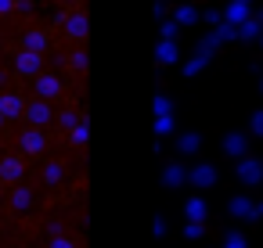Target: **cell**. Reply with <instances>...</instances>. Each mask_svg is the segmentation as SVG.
I'll return each instance as SVG.
<instances>
[{"label": "cell", "instance_id": "1", "mask_svg": "<svg viewBox=\"0 0 263 248\" xmlns=\"http://www.w3.org/2000/svg\"><path fill=\"white\" fill-rule=\"evenodd\" d=\"M15 72H18V79H36V76L44 72V54L22 51V54L15 58Z\"/></svg>", "mask_w": 263, "mask_h": 248}, {"label": "cell", "instance_id": "2", "mask_svg": "<svg viewBox=\"0 0 263 248\" xmlns=\"http://www.w3.org/2000/svg\"><path fill=\"white\" fill-rule=\"evenodd\" d=\"M62 33H65L69 40H87V15H83V11L62 15Z\"/></svg>", "mask_w": 263, "mask_h": 248}, {"label": "cell", "instance_id": "3", "mask_svg": "<svg viewBox=\"0 0 263 248\" xmlns=\"http://www.w3.org/2000/svg\"><path fill=\"white\" fill-rule=\"evenodd\" d=\"M33 90L51 101V97H58V94L65 90V79H58V76H51V72H40V76L33 79Z\"/></svg>", "mask_w": 263, "mask_h": 248}, {"label": "cell", "instance_id": "4", "mask_svg": "<svg viewBox=\"0 0 263 248\" xmlns=\"http://www.w3.org/2000/svg\"><path fill=\"white\" fill-rule=\"evenodd\" d=\"M47 40H51V33H47V29H29V33L22 36V51H33V54H44V47H47Z\"/></svg>", "mask_w": 263, "mask_h": 248}, {"label": "cell", "instance_id": "5", "mask_svg": "<svg viewBox=\"0 0 263 248\" xmlns=\"http://www.w3.org/2000/svg\"><path fill=\"white\" fill-rule=\"evenodd\" d=\"M22 115H26V122H33V126H44V122L51 119V108H47L44 101H29Z\"/></svg>", "mask_w": 263, "mask_h": 248}, {"label": "cell", "instance_id": "6", "mask_svg": "<svg viewBox=\"0 0 263 248\" xmlns=\"http://www.w3.org/2000/svg\"><path fill=\"white\" fill-rule=\"evenodd\" d=\"M18 112H26V101L18 94H4V97H0V115H4V119H15Z\"/></svg>", "mask_w": 263, "mask_h": 248}, {"label": "cell", "instance_id": "7", "mask_svg": "<svg viewBox=\"0 0 263 248\" xmlns=\"http://www.w3.org/2000/svg\"><path fill=\"white\" fill-rule=\"evenodd\" d=\"M22 148H26L29 155H40V151H44V133H36V130L29 133V130H26V133H22Z\"/></svg>", "mask_w": 263, "mask_h": 248}, {"label": "cell", "instance_id": "8", "mask_svg": "<svg viewBox=\"0 0 263 248\" xmlns=\"http://www.w3.org/2000/svg\"><path fill=\"white\" fill-rule=\"evenodd\" d=\"M69 69H76V72L87 69V54H83V51H72V54H69Z\"/></svg>", "mask_w": 263, "mask_h": 248}, {"label": "cell", "instance_id": "9", "mask_svg": "<svg viewBox=\"0 0 263 248\" xmlns=\"http://www.w3.org/2000/svg\"><path fill=\"white\" fill-rule=\"evenodd\" d=\"M4 173H8V180H15V176H18V162L8 158V162H4Z\"/></svg>", "mask_w": 263, "mask_h": 248}, {"label": "cell", "instance_id": "10", "mask_svg": "<svg viewBox=\"0 0 263 248\" xmlns=\"http://www.w3.org/2000/svg\"><path fill=\"white\" fill-rule=\"evenodd\" d=\"M0 15H11V0H0Z\"/></svg>", "mask_w": 263, "mask_h": 248}, {"label": "cell", "instance_id": "11", "mask_svg": "<svg viewBox=\"0 0 263 248\" xmlns=\"http://www.w3.org/2000/svg\"><path fill=\"white\" fill-rule=\"evenodd\" d=\"M62 4H83V0H62Z\"/></svg>", "mask_w": 263, "mask_h": 248}, {"label": "cell", "instance_id": "12", "mask_svg": "<svg viewBox=\"0 0 263 248\" xmlns=\"http://www.w3.org/2000/svg\"><path fill=\"white\" fill-rule=\"evenodd\" d=\"M0 122H4V115H0Z\"/></svg>", "mask_w": 263, "mask_h": 248}]
</instances>
